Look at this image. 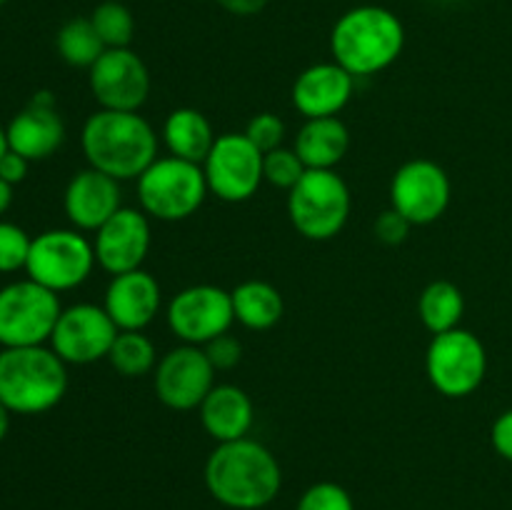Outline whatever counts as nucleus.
Returning a JSON list of instances; mask_svg holds the SVG:
<instances>
[{
	"instance_id": "1",
	"label": "nucleus",
	"mask_w": 512,
	"mask_h": 510,
	"mask_svg": "<svg viewBox=\"0 0 512 510\" xmlns=\"http://www.w3.org/2000/svg\"><path fill=\"white\" fill-rule=\"evenodd\" d=\"M205 488L230 510H263L283 488V468L273 450L253 438L218 443L205 460Z\"/></svg>"
},
{
	"instance_id": "2",
	"label": "nucleus",
	"mask_w": 512,
	"mask_h": 510,
	"mask_svg": "<svg viewBox=\"0 0 512 510\" xmlns=\"http://www.w3.org/2000/svg\"><path fill=\"white\" fill-rule=\"evenodd\" d=\"M90 168L110 175L118 183L138 180L158 160V135L140 113L103 110L90 115L80 133Z\"/></svg>"
},
{
	"instance_id": "3",
	"label": "nucleus",
	"mask_w": 512,
	"mask_h": 510,
	"mask_svg": "<svg viewBox=\"0 0 512 510\" xmlns=\"http://www.w3.org/2000/svg\"><path fill=\"white\" fill-rule=\"evenodd\" d=\"M405 48L403 20L383 5H355L330 33V53L355 80L388 70Z\"/></svg>"
},
{
	"instance_id": "4",
	"label": "nucleus",
	"mask_w": 512,
	"mask_h": 510,
	"mask_svg": "<svg viewBox=\"0 0 512 510\" xmlns=\"http://www.w3.org/2000/svg\"><path fill=\"white\" fill-rule=\"evenodd\" d=\"M65 360L45 345L0 350V400L10 413L40 415L53 410L68 390Z\"/></svg>"
},
{
	"instance_id": "5",
	"label": "nucleus",
	"mask_w": 512,
	"mask_h": 510,
	"mask_svg": "<svg viewBox=\"0 0 512 510\" xmlns=\"http://www.w3.org/2000/svg\"><path fill=\"white\" fill-rule=\"evenodd\" d=\"M208 193L203 165L175 155L158 158L138 178L140 210L163 223H178L195 215L203 208Z\"/></svg>"
},
{
	"instance_id": "6",
	"label": "nucleus",
	"mask_w": 512,
	"mask_h": 510,
	"mask_svg": "<svg viewBox=\"0 0 512 510\" xmlns=\"http://www.w3.org/2000/svg\"><path fill=\"white\" fill-rule=\"evenodd\" d=\"M350 188L335 170H305L288 190V218L308 240H333L350 218Z\"/></svg>"
},
{
	"instance_id": "7",
	"label": "nucleus",
	"mask_w": 512,
	"mask_h": 510,
	"mask_svg": "<svg viewBox=\"0 0 512 510\" xmlns=\"http://www.w3.org/2000/svg\"><path fill=\"white\" fill-rule=\"evenodd\" d=\"M60 313L58 293L35 280L25 278L5 285L0 288V345L28 348L50 343Z\"/></svg>"
},
{
	"instance_id": "8",
	"label": "nucleus",
	"mask_w": 512,
	"mask_h": 510,
	"mask_svg": "<svg viewBox=\"0 0 512 510\" xmlns=\"http://www.w3.org/2000/svg\"><path fill=\"white\" fill-rule=\"evenodd\" d=\"M95 260V248L80 230L55 228L45 230L30 243L25 273L53 293H65L90 278Z\"/></svg>"
},
{
	"instance_id": "9",
	"label": "nucleus",
	"mask_w": 512,
	"mask_h": 510,
	"mask_svg": "<svg viewBox=\"0 0 512 510\" xmlns=\"http://www.w3.org/2000/svg\"><path fill=\"white\" fill-rule=\"evenodd\" d=\"M425 373L430 385L445 398H468L483 385L488 373L485 345L465 328L433 335L425 353Z\"/></svg>"
},
{
	"instance_id": "10",
	"label": "nucleus",
	"mask_w": 512,
	"mask_h": 510,
	"mask_svg": "<svg viewBox=\"0 0 512 510\" xmlns=\"http://www.w3.org/2000/svg\"><path fill=\"white\" fill-rule=\"evenodd\" d=\"M208 190L225 203H245L258 193L263 178V153L245 133H223L203 163Z\"/></svg>"
},
{
	"instance_id": "11",
	"label": "nucleus",
	"mask_w": 512,
	"mask_h": 510,
	"mask_svg": "<svg viewBox=\"0 0 512 510\" xmlns=\"http://www.w3.org/2000/svg\"><path fill=\"white\" fill-rule=\"evenodd\" d=\"M165 318L175 338L203 348L218 335L230 333V325L235 323L233 298L218 285H190L173 295Z\"/></svg>"
},
{
	"instance_id": "12",
	"label": "nucleus",
	"mask_w": 512,
	"mask_h": 510,
	"mask_svg": "<svg viewBox=\"0 0 512 510\" xmlns=\"http://www.w3.org/2000/svg\"><path fill=\"white\" fill-rule=\"evenodd\" d=\"M453 195L443 165L428 158H413L395 170L390 180V208L413 225H430L445 215Z\"/></svg>"
},
{
	"instance_id": "13",
	"label": "nucleus",
	"mask_w": 512,
	"mask_h": 510,
	"mask_svg": "<svg viewBox=\"0 0 512 510\" xmlns=\"http://www.w3.org/2000/svg\"><path fill=\"white\" fill-rule=\"evenodd\" d=\"M118 333L103 305L78 303L63 308L50 335V348L68 365H90L108 358Z\"/></svg>"
},
{
	"instance_id": "14",
	"label": "nucleus",
	"mask_w": 512,
	"mask_h": 510,
	"mask_svg": "<svg viewBox=\"0 0 512 510\" xmlns=\"http://www.w3.org/2000/svg\"><path fill=\"white\" fill-rule=\"evenodd\" d=\"M215 373L200 345H178L158 360L153 370L155 395L173 410H195L213 390Z\"/></svg>"
},
{
	"instance_id": "15",
	"label": "nucleus",
	"mask_w": 512,
	"mask_h": 510,
	"mask_svg": "<svg viewBox=\"0 0 512 510\" xmlns=\"http://www.w3.org/2000/svg\"><path fill=\"white\" fill-rule=\"evenodd\" d=\"M90 93L103 110L138 113L150 95V73L130 48H108L88 70Z\"/></svg>"
},
{
	"instance_id": "16",
	"label": "nucleus",
	"mask_w": 512,
	"mask_h": 510,
	"mask_svg": "<svg viewBox=\"0 0 512 510\" xmlns=\"http://www.w3.org/2000/svg\"><path fill=\"white\" fill-rule=\"evenodd\" d=\"M150 218L140 208H120L103 228L95 230V260L110 275L143 268L150 253Z\"/></svg>"
},
{
	"instance_id": "17",
	"label": "nucleus",
	"mask_w": 512,
	"mask_h": 510,
	"mask_svg": "<svg viewBox=\"0 0 512 510\" xmlns=\"http://www.w3.org/2000/svg\"><path fill=\"white\" fill-rule=\"evenodd\" d=\"M5 133H8V148L28 158L30 163L50 158L65 140V125L55 108L53 93L48 90L35 93L28 108L10 120Z\"/></svg>"
},
{
	"instance_id": "18",
	"label": "nucleus",
	"mask_w": 512,
	"mask_h": 510,
	"mask_svg": "<svg viewBox=\"0 0 512 510\" xmlns=\"http://www.w3.org/2000/svg\"><path fill=\"white\" fill-rule=\"evenodd\" d=\"M63 208L75 230H98L118 213L120 205V183L110 175L95 168L78 170L70 178L63 195Z\"/></svg>"
},
{
	"instance_id": "19",
	"label": "nucleus",
	"mask_w": 512,
	"mask_h": 510,
	"mask_svg": "<svg viewBox=\"0 0 512 510\" xmlns=\"http://www.w3.org/2000/svg\"><path fill=\"white\" fill-rule=\"evenodd\" d=\"M163 293L148 270L138 268L130 273L113 275L105 290L103 308L118 330H145L158 315Z\"/></svg>"
},
{
	"instance_id": "20",
	"label": "nucleus",
	"mask_w": 512,
	"mask_h": 510,
	"mask_svg": "<svg viewBox=\"0 0 512 510\" xmlns=\"http://www.w3.org/2000/svg\"><path fill=\"white\" fill-rule=\"evenodd\" d=\"M355 78L335 60L315 63L298 75L293 85V105L305 120L335 118L350 103Z\"/></svg>"
},
{
	"instance_id": "21",
	"label": "nucleus",
	"mask_w": 512,
	"mask_h": 510,
	"mask_svg": "<svg viewBox=\"0 0 512 510\" xmlns=\"http://www.w3.org/2000/svg\"><path fill=\"white\" fill-rule=\"evenodd\" d=\"M200 423L215 443L248 438L255 420V408L250 395L243 388L230 383L213 385L200 403Z\"/></svg>"
},
{
	"instance_id": "22",
	"label": "nucleus",
	"mask_w": 512,
	"mask_h": 510,
	"mask_svg": "<svg viewBox=\"0 0 512 510\" xmlns=\"http://www.w3.org/2000/svg\"><path fill=\"white\" fill-rule=\"evenodd\" d=\"M350 130L343 120L310 118L295 135V153L308 170H335L340 160L348 155Z\"/></svg>"
},
{
	"instance_id": "23",
	"label": "nucleus",
	"mask_w": 512,
	"mask_h": 510,
	"mask_svg": "<svg viewBox=\"0 0 512 510\" xmlns=\"http://www.w3.org/2000/svg\"><path fill=\"white\" fill-rule=\"evenodd\" d=\"M163 140L170 155L203 165L218 135L213 133V125L198 108H178L165 118Z\"/></svg>"
},
{
	"instance_id": "24",
	"label": "nucleus",
	"mask_w": 512,
	"mask_h": 510,
	"mask_svg": "<svg viewBox=\"0 0 512 510\" xmlns=\"http://www.w3.org/2000/svg\"><path fill=\"white\" fill-rule=\"evenodd\" d=\"M230 298H233L235 320L248 330L275 328L285 313L283 295L268 280H245L230 290Z\"/></svg>"
},
{
	"instance_id": "25",
	"label": "nucleus",
	"mask_w": 512,
	"mask_h": 510,
	"mask_svg": "<svg viewBox=\"0 0 512 510\" xmlns=\"http://www.w3.org/2000/svg\"><path fill=\"white\" fill-rule=\"evenodd\" d=\"M465 313L463 290L450 280H433L418 298V318L433 335L460 328Z\"/></svg>"
},
{
	"instance_id": "26",
	"label": "nucleus",
	"mask_w": 512,
	"mask_h": 510,
	"mask_svg": "<svg viewBox=\"0 0 512 510\" xmlns=\"http://www.w3.org/2000/svg\"><path fill=\"white\" fill-rule=\"evenodd\" d=\"M55 48L65 63L88 70L108 50L90 18H70L68 23H63V28L58 30V38H55Z\"/></svg>"
},
{
	"instance_id": "27",
	"label": "nucleus",
	"mask_w": 512,
	"mask_h": 510,
	"mask_svg": "<svg viewBox=\"0 0 512 510\" xmlns=\"http://www.w3.org/2000/svg\"><path fill=\"white\" fill-rule=\"evenodd\" d=\"M108 363L123 378H143L155 370L158 353H155L153 340L143 330H120L108 353Z\"/></svg>"
},
{
	"instance_id": "28",
	"label": "nucleus",
	"mask_w": 512,
	"mask_h": 510,
	"mask_svg": "<svg viewBox=\"0 0 512 510\" xmlns=\"http://www.w3.org/2000/svg\"><path fill=\"white\" fill-rule=\"evenodd\" d=\"M90 23L98 30L105 48H130L135 38V18L120 0H105L90 13Z\"/></svg>"
},
{
	"instance_id": "29",
	"label": "nucleus",
	"mask_w": 512,
	"mask_h": 510,
	"mask_svg": "<svg viewBox=\"0 0 512 510\" xmlns=\"http://www.w3.org/2000/svg\"><path fill=\"white\" fill-rule=\"evenodd\" d=\"M305 163L300 160V155L295 153V148H275L270 153H263V178L265 183H270L273 188L290 190L293 185H298V180L305 175Z\"/></svg>"
},
{
	"instance_id": "30",
	"label": "nucleus",
	"mask_w": 512,
	"mask_h": 510,
	"mask_svg": "<svg viewBox=\"0 0 512 510\" xmlns=\"http://www.w3.org/2000/svg\"><path fill=\"white\" fill-rule=\"evenodd\" d=\"M30 243L20 225L0 220V273H15V270H25L30 255Z\"/></svg>"
},
{
	"instance_id": "31",
	"label": "nucleus",
	"mask_w": 512,
	"mask_h": 510,
	"mask_svg": "<svg viewBox=\"0 0 512 510\" xmlns=\"http://www.w3.org/2000/svg\"><path fill=\"white\" fill-rule=\"evenodd\" d=\"M295 510H355V503L353 495L343 485L333 480H320L300 495Z\"/></svg>"
},
{
	"instance_id": "32",
	"label": "nucleus",
	"mask_w": 512,
	"mask_h": 510,
	"mask_svg": "<svg viewBox=\"0 0 512 510\" xmlns=\"http://www.w3.org/2000/svg\"><path fill=\"white\" fill-rule=\"evenodd\" d=\"M245 135H248V140L260 150V153H270V150L283 145L285 123L273 113H258L248 120Z\"/></svg>"
},
{
	"instance_id": "33",
	"label": "nucleus",
	"mask_w": 512,
	"mask_h": 510,
	"mask_svg": "<svg viewBox=\"0 0 512 510\" xmlns=\"http://www.w3.org/2000/svg\"><path fill=\"white\" fill-rule=\"evenodd\" d=\"M203 350L215 370L235 368V365L240 363V358H243V345H240V340L233 338L230 333L218 335V338H213L210 343H205Z\"/></svg>"
},
{
	"instance_id": "34",
	"label": "nucleus",
	"mask_w": 512,
	"mask_h": 510,
	"mask_svg": "<svg viewBox=\"0 0 512 510\" xmlns=\"http://www.w3.org/2000/svg\"><path fill=\"white\" fill-rule=\"evenodd\" d=\"M413 228L415 225L410 223L405 215H400L395 208L383 210V213L378 215V220H375V235H378L380 243H385V245L405 243Z\"/></svg>"
},
{
	"instance_id": "35",
	"label": "nucleus",
	"mask_w": 512,
	"mask_h": 510,
	"mask_svg": "<svg viewBox=\"0 0 512 510\" xmlns=\"http://www.w3.org/2000/svg\"><path fill=\"white\" fill-rule=\"evenodd\" d=\"M490 440H493L495 453L512 463V408L505 410V413L495 420L493 430H490Z\"/></svg>"
},
{
	"instance_id": "36",
	"label": "nucleus",
	"mask_w": 512,
	"mask_h": 510,
	"mask_svg": "<svg viewBox=\"0 0 512 510\" xmlns=\"http://www.w3.org/2000/svg\"><path fill=\"white\" fill-rule=\"evenodd\" d=\"M28 168H30V160L23 158V155H18L15 150H10V148H8V153L0 158V178L10 185L23 183L25 175H28Z\"/></svg>"
},
{
	"instance_id": "37",
	"label": "nucleus",
	"mask_w": 512,
	"mask_h": 510,
	"mask_svg": "<svg viewBox=\"0 0 512 510\" xmlns=\"http://www.w3.org/2000/svg\"><path fill=\"white\" fill-rule=\"evenodd\" d=\"M218 8H223L225 13L238 15V18H250V15L263 13L268 0H215Z\"/></svg>"
},
{
	"instance_id": "38",
	"label": "nucleus",
	"mask_w": 512,
	"mask_h": 510,
	"mask_svg": "<svg viewBox=\"0 0 512 510\" xmlns=\"http://www.w3.org/2000/svg\"><path fill=\"white\" fill-rule=\"evenodd\" d=\"M10 205H13V185L0 178V218L8 213Z\"/></svg>"
},
{
	"instance_id": "39",
	"label": "nucleus",
	"mask_w": 512,
	"mask_h": 510,
	"mask_svg": "<svg viewBox=\"0 0 512 510\" xmlns=\"http://www.w3.org/2000/svg\"><path fill=\"white\" fill-rule=\"evenodd\" d=\"M8 428H10V410L5 408V403L0 400V443H3L5 435H8Z\"/></svg>"
},
{
	"instance_id": "40",
	"label": "nucleus",
	"mask_w": 512,
	"mask_h": 510,
	"mask_svg": "<svg viewBox=\"0 0 512 510\" xmlns=\"http://www.w3.org/2000/svg\"><path fill=\"white\" fill-rule=\"evenodd\" d=\"M5 153H8V133H5V128L0 125V158H3Z\"/></svg>"
},
{
	"instance_id": "41",
	"label": "nucleus",
	"mask_w": 512,
	"mask_h": 510,
	"mask_svg": "<svg viewBox=\"0 0 512 510\" xmlns=\"http://www.w3.org/2000/svg\"><path fill=\"white\" fill-rule=\"evenodd\" d=\"M5 3H8V0H0V8H3V5H5Z\"/></svg>"
},
{
	"instance_id": "42",
	"label": "nucleus",
	"mask_w": 512,
	"mask_h": 510,
	"mask_svg": "<svg viewBox=\"0 0 512 510\" xmlns=\"http://www.w3.org/2000/svg\"><path fill=\"white\" fill-rule=\"evenodd\" d=\"M440 3H453V0H440Z\"/></svg>"
}]
</instances>
